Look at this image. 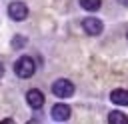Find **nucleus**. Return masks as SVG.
<instances>
[{"instance_id":"obj_1","label":"nucleus","mask_w":128,"mask_h":124,"mask_svg":"<svg viewBox=\"0 0 128 124\" xmlns=\"http://www.w3.org/2000/svg\"><path fill=\"white\" fill-rule=\"evenodd\" d=\"M14 72H16V76H20V78H30V76L36 72V64H34V60H32L30 56H22V58L16 60Z\"/></svg>"},{"instance_id":"obj_2","label":"nucleus","mask_w":128,"mask_h":124,"mask_svg":"<svg viewBox=\"0 0 128 124\" xmlns=\"http://www.w3.org/2000/svg\"><path fill=\"white\" fill-rule=\"evenodd\" d=\"M52 92L58 96V98H70L74 94V84L66 78H58L54 84H52Z\"/></svg>"},{"instance_id":"obj_3","label":"nucleus","mask_w":128,"mask_h":124,"mask_svg":"<svg viewBox=\"0 0 128 124\" xmlns=\"http://www.w3.org/2000/svg\"><path fill=\"white\" fill-rule=\"evenodd\" d=\"M8 16H10L12 20H16V22L26 20V18H28V8H26V4H24V2H12V4L8 6Z\"/></svg>"},{"instance_id":"obj_4","label":"nucleus","mask_w":128,"mask_h":124,"mask_svg":"<svg viewBox=\"0 0 128 124\" xmlns=\"http://www.w3.org/2000/svg\"><path fill=\"white\" fill-rule=\"evenodd\" d=\"M82 28H84V32H86V34H90V36H98V34L102 32L104 24H102V20H100V18L90 16V18H84V20H82Z\"/></svg>"},{"instance_id":"obj_5","label":"nucleus","mask_w":128,"mask_h":124,"mask_svg":"<svg viewBox=\"0 0 128 124\" xmlns=\"http://www.w3.org/2000/svg\"><path fill=\"white\" fill-rule=\"evenodd\" d=\"M26 102H28V106H30V108L38 110V108H42V106H44V94H42L40 90L32 88V90H28V92H26Z\"/></svg>"},{"instance_id":"obj_6","label":"nucleus","mask_w":128,"mask_h":124,"mask_svg":"<svg viewBox=\"0 0 128 124\" xmlns=\"http://www.w3.org/2000/svg\"><path fill=\"white\" fill-rule=\"evenodd\" d=\"M52 118L56 122H64L70 118V106L68 104H54L52 106Z\"/></svg>"},{"instance_id":"obj_7","label":"nucleus","mask_w":128,"mask_h":124,"mask_svg":"<svg viewBox=\"0 0 128 124\" xmlns=\"http://www.w3.org/2000/svg\"><path fill=\"white\" fill-rule=\"evenodd\" d=\"M110 100H112L114 104H118V106H128V90H122V88L112 90Z\"/></svg>"},{"instance_id":"obj_8","label":"nucleus","mask_w":128,"mask_h":124,"mask_svg":"<svg viewBox=\"0 0 128 124\" xmlns=\"http://www.w3.org/2000/svg\"><path fill=\"white\" fill-rule=\"evenodd\" d=\"M108 122H110V124H126V122H128V116H126L124 112L114 110V112L108 114Z\"/></svg>"},{"instance_id":"obj_9","label":"nucleus","mask_w":128,"mask_h":124,"mask_svg":"<svg viewBox=\"0 0 128 124\" xmlns=\"http://www.w3.org/2000/svg\"><path fill=\"white\" fill-rule=\"evenodd\" d=\"M100 4H102V0H80V6H82L84 10H88V12L98 10V8H100Z\"/></svg>"},{"instance_id":"obj_10","label":"nucleus","mask_w":128,"mask_h":124,"mask_svg":"<svg viewBox=\"0 0 128 124\" xmlns=\"http://www.w3.org/2000/svg\"><path fill=\"white\" fill-rule=\"evenodd\" d=\"M22 44H26V38H20V36H18V38L12 40V46H14V48H20Z\"/></svg>"},{"instance_id":"obj_11","label":"nucleus","mask_w":128,"mask_h":124,"mask_svg":"<svg viewBox=\"0 0 128 124\" xmlns=\"http://www.w3.org/2000/svg\"><path fill=\"white\" fill-rule=\"evenodd\" d=\"M2 74H4V66L0 64V78H2Z\"/></svg>"},{"instance_id":"obj_12","label":"nucleus","mask_w":128,"mask_h":124,"mask_svg":"<svg viewBox=\"0 0 128 124\" xmlns=\"http://www.w3.org/2000/svg\"><path fill=\"white\" fill-rule=\"evenodd\" d=\"M120 2H122V4H124V6L128 8V0H120Z\"/></svg>"},{"instance_id":"obj_13","label":"nucleus","mask_w":128,"mask_h":124,"mask_svg":"<svg viewBox=\"0 0 128 124\" xmlns=\"http://www.w3.org/2000/svg\"><path fill=\"white\" fill-rule=\"evenodd\" d=\"M126 38H128V32H126Z\"/></svg>"}]
</instances>
